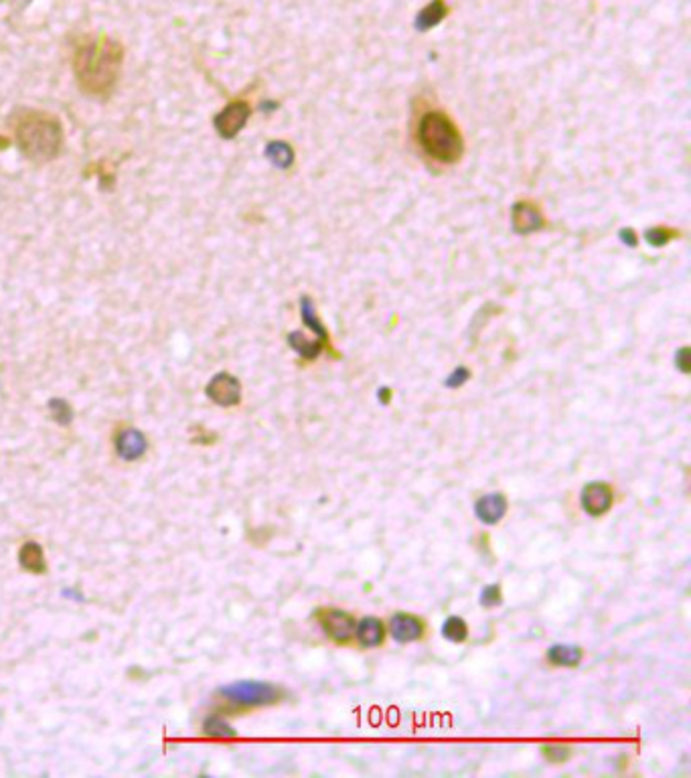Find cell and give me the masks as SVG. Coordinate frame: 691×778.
<instances>
[{"label":"cell","mask_w":691,"mask_h":778,"mask_svg":"<svg viewBox=\"0 0 691 778\" xmlns=\"http://www.w3.org/2000/svg\"><path fill=\"white\" fill-rule=\"evenodd\" d=\"M446 13H448V8L445 5V0H432L428 6H424L422 11L418 13L416 23H414V25H416V29L422 31V33L430 31V29H434L436 25L445 21Z\"/></svg>","instance_id":"5bb4252c"},{"label":"cell","mask_w":691,"mask_h":778,"mask_svg":"<svg viewBox=\"0 0 691 778\" xmlns=\"http://www.w3.org/2000/svg\"><path fill=\"white\" fill-rule=\"evenodd\" d=\"M390 633L398 643H414L418 641L424 633L422 620L408 613H398L393 615L390 623Z\"/></svg>","instance_id":"8fae6325"},{"label":"cell","mask_w":691,"mask_h":778,"mask_svg":"<svg viewBox=\"0 0 691 778\" xmlns=\"http://www.w3.org/2000/svg\"><path fill=\"white\" fill-rule=\"evenodd\" d=\"M18 562H21V566L29 572H37V573L45 572V553L41 550V545L35 541H26L23 545L21 552H18Z\"/></svg>","instance_id":"ac0fdd59"},{"label":"cell","mask_w":691,"mask_h":778,"mask_svg":"<svg viewBox=\"0 0 691 778\" xmlns=\"http://www.w3.org/2000/svg\"><path fill=\"white\" fill-rule=\"evenodd\" d=\"M418 138L428 156L440 163H456L465 152L463 136L453 120L442 112H428L420 120Z\"/></svg>","instance_id":"3957f363"},{"label":"cell","mask_w":691,"mask_h":778,"mask_svg":"<svg viewBox=\"0 0 691 778\" xmlns=\"http://www.w3.org/2000/svg\"><path fill=\"white\" fill-rule=\"evenodd\" d=\"M612 489L608 483H602V480H596V483H588L582 489V495H580V505L586 511V515L591 517H602L604 513H608V509L612 507Z\"/></svg>","instance_id":"52a82bcc"},{"label":"cell","mask_w":691,"mask_h":778,"mask_svg":"<svg viewBox=\"0 0 691 778\" xmlns=\"http://www.w3.org/2000/svg\"><path fill=\"white\" fill-rule=\"evenodd\" d=\"M300 317H302V322L307 324V327L312 332H315L317 339H320L327 345V342H329V332L325 329V324H322V321L317 317L315 302H312V299H309V296H302V299H300Z\"/></svg>","instance_id":"2e32d148"},{"label":"cell","mask_w":691,"mask_h":778,"mask_svg":"<svg viewBox=\"0 0 691 778\" xmlns=\"http://www.w3.org/2000/svg\"><path fill=\"white\" fill-rule=\"evenodd\" d=\"M543 756L548 758L550 762H554V764H560V762H566L568 758H570V754H572V750H570L568 746H561V744H548V746H543Z\"/></svg>","instance_id":"d4e9b609"},{"label":"cell","mask_w":691,"mask_h":778,"mask_svg":"<svg viewBox=\"0 0 691 778\" xmlns=\"http://www.w3.org/2000/svg\"><path fill=\"white\" fill-rule=\"evenodd\" d=\"M252 116V108L247 101H232V104H227L221 112L214 118V126L217 130V134L221 138H225V141H232L239 132H242L244 126L247 124V120Z\"/></svg>","instance_id":"5b68a950"},{"label":"cell","mask_w":691,"mask_h":778,"mask_svg":"<svg viewBox=\"0 0 691 778\" xmlns=\"http://www.w3.org/2000/svg\"><path fill=\"white\" fill-rule=\"evenodd\" d=\"M619 236H621V239H623V242H624L626 246H631V247H634V246H637V244H639V237H637V234H634V231H633L631 227H626V229H623Z\"/></svg>","instance_id":"83f0119b"},{"label":"cell","mask_w":691,"mask_h":778,"mask_svg":"<svg viewBox=\"0 0 691 778\" xmlns=\"http://www.w3.org/2000/svg\"><path fill=\"white\" fill-rule=\"evenodd\" d=\"M288 345L297 351V353L300 355V357H304V359H317L319 355H320V351L325 349V342H322L320 339H315V341H310V339H307L302 335L300 331H294V332H290L288 335Z\"/></svg>","instance_id":"e0dca14e"},{"label":"cell","mask_w":691,"mask_h":778,"mask_svg":"<svg viewBox=\"0 0 691 778\" xmlns=\"http://www.w3.org/2000/svg\"><path fill=\"white\" fill-rule=\"evenodd\" d=\"M49 412L53 415V420L63 424V426L69 424L71 418H73V412H71V407L66 400H51L49 402Z\"/></svg>","instance_id":"603a6c76"},{"label":"cell","mask_w":691,"mask_h":778,"mask_svg":"<svg viewBox=\"0 0 691 778\" xmlns=\"http://www.w3.org/2000/svg\"><path fill=\"white\" fill-rule=\"evenodd\" d=\"M442 636H445L446 641L463 643L468 636V626L460 616H450L445 620V625H442Z\"/></svg>","instance_id":"ffe728a7"},{"label":"cell","mask_w":691,"mask_h":778,"mask_svg":"<svg viewBox=\"0 0 691 778\" xmlns=\"http://www.w3.org/2000/svg\"><path fill=\"white\" fill-rule=\"evenodd\" d=\"M124 49L110 37H94L81 43L73 55V73L78 86L91 98L112 94L122 71Z\"/></svg>","instance_id":"6da1fadb"},{"label":"cell","mask_w":691,"mask_h":778,"mask_svg":"<svg viewBox=\"0 0 691 778\" xmlns=\"http://www.w3.org/2000/svg\"><path fill=\"white\" fill-rule=\"evenodd\" d=\"M203 730H205L207 736H214V738H234L236 736V730L229 726L224 718H219V716L207 718Z\"/></svg>","instance_id":"44dd1931"},{"label":"cell","mask_w":691,"mask_h":778,"mask_svg":"<svg viewBox=\"0 0 691 778\" xmlns=\"http://www.w3.org/2000/svg\"><path fill=\"white\" fill-rule=\"evenodd\" d=\"M15 138L26 159L33 163H51L59 156L63 148V128L53 116L31 112L18 118L15 126Z\"/></svg>","instance_id":"7a4b0ae2"},{"label":"cell","mask_w":691,"mask_h":778,"mask_svg":"<svg viewBox=\"0 0 691 778\" xmlns=\"http://www.w3.org/2000/svg\"><path fill=\"white\" fill-rule=\"evenodd\" d=\"M679 234L675 229H669V227H653V229H649L647 231V242L653 246V247H661V246H667L671 239L674 237H677Z\"/></svg>","instance_id":"7402d4cb"},{"label":"cell","mask_w":691,"mask_h":778,"mask_svg":"<svg viewBox=\"0 0 691 778\" xmlns=\"http://www.w3.org/2000/svg\"><path fill=\"white\" fill-rule=\"evenodd\" d=\"M355 636L359 645L365 648L380 647L385 638V626L380 618L365 616L361 623L355 625Z\"/></svg>","instance_id":"4fadbf2b"},{"label":"cell","mask_w":691,"mask_h":778,"mask_svg":"<svg viewBox=\"0 0 691 778\" xmlns=\"http://www.w3.org/2000/svg\"><path fill=\"white\" fill-rule=\"evenodd\" d=\"M675 367L679 369L681 373H689V369H691V351L687 349V347H684V349H679L677 353H675Z\"/></svg>","instance_id":"4316f807"},{"label":"cell","mask_w":691,"mask_h":778,"mask_svg":"<svg viewBox=\"0 0 691 778\" xmlns=\"http://www.w3.org/2000/svg\"><path fill=\"white\" fill-rule=\"evenodd\" d=\"M548 661L556 667H578L582 661V648L576 645H554L548 651Z\"/></svg>","instance_id":"9a60e30c"},{"label":"cell","mask_w":691,"mask_h":778,"mask_svg":"<svg viewBox=\"0 0 691 778\" xmlns=\"http://www.w3.org/2000/svg\"><path fill=\"white\" fill-rule=\"evenodd\" d=\"M377 397H380V402L383 405H388L392 402V389L390 387H382L380 392H377Z\"/></svg>","instance_id":"f1b7e54d"},{"label":"cell","mask_w":691,"mask_h":778,"mask_svg":"<svg viewBox=\"0 0 691 778\" xmlns=\"http://www.w3.org/2000/svg\"><path fill=\"white\" fill-rule=\"evenodd\" d=\"M475 513L487 525L499 523L507 515V499L501 493H489L481 497L475 505Z\"/></svg>","instance_id":"7c38bea8"},{"label":"cell","mask_w":691,"mask_h":778,"mask_svg":"<svg viewBox=\"0 0 691 778\" xmlns=\"http://www.w3.org/2000/svg\"><path fill=\"white\" fill-rule=\"evenodd\" d=\"M266 156H268L270 163L274 166H278V169H288V166L294 163V151L290 148V144L282 141L268 142V146H266Z\"/></svg>","instance_id":"d6986e66"},{"label":"cell","mask_w":691,"mask_h":778,"mask_svg":"<svg viewBox=\"0 0 691 778\" xmlns=\"http://www.w3.org/2000/svg\"><path fill=\"white\" fill-rule=\"evenodd\" d=\"M219 698L234 708H264L280 701L282 689L266 681H237L221 688Z\"/></svg>","instance_id":"277c9868"},{"label":"cell","mask_w":691,"mask_h":778,"mask_svg":"<svg viewBox=\"0 0 691 778\" xmlns=\"http://www.w3.org/2000/svg\"><path fill=\"white\" fill-rule=\"evenodd\" d=\"M511 224L518 234L525 236V234H533V231H539L543 227V217L536 205L519 201L513 205Z\"/></svg>","instance_id":"30bf717a"},{"label":"cell","mask_w":691,"mask_h":778,"mask_svg":"<svg viewBox=\"0 0 691 778\" xmlns=\"http://www.w3.org/2000/svg\"><path fill=\"white\" fill-rule=\"evenodd\" d=\"M319 623L330 641L340 643V645L351 641L355 635V618L349 613H345V610H335V608L320 610Z\"/></svg>","instance_id":"8992f818"},{"label":"cell","mask_w":691,"mask_h":778,"mask_svg":"<svg viewBox=\"0 0 691 778\" xmlns=\"http://www.w3.org/2000/svg\"><path fill=\"white\" fill-rule=\"evenodd\" d=\"M116 452L122 460H138L149 448V440L144 434L136 428H124L118 432L116 436Z\"/></svg>","instance_id":"9c48e42d"},{"label":"cell","mask_w":691,"mask_h":778,"mask_svg":"<svg viewBox=\"0 0 691 778\" xmlns=\"http://www.w3.org/2000/svg\"><path fill=\"white\" fill-rule=\"evenodd\" d=\"M207 395L211 402H215L221 407L237 405L242 400V384L234 375L217 373L207 385Z\"/></svg>","instance_id":"ba28073f"},{"label":"cell","mask_w":691,"mask_h":778,"mask_svg":"<svg viewBox=\"0 0 691 778\" xmlns=\"http://www.w3.org/2000/svg\"><path fill=\"white\" fill-rule=\"evenodd\" d=\"M481 605L485 606V608H495V606H499L501 602H503V594H501V586L499 584H489V586H485L483 588V592H481Z\"/></svg>","instance_id":"cb8c5ba5"},{"label":"cell","mask_w":691,"mask_h":778,"mask_svg":"<svg viewBox=\"0 0 691 778\" xmlns=\"http://www.w3.org/2000/svg\"><path fill=\"white\" fill-rule=\"evenodd\" d=\"M468 377H471V372H468L466 367H456L453 373H450L448 377H446V387H450V389H456V387H460V385H465L466 382H468Z\"/></svg>","instance_id":"484cf974"}]
</instances>
